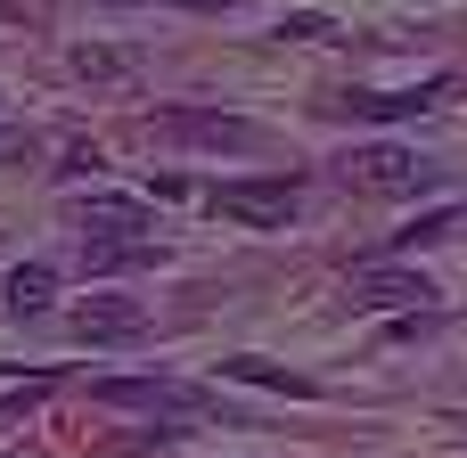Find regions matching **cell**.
Returning <instances> with one entry per match:
<instances>
[{"mask_svg": "<svg viewBox=\"0 0 467 458\" xmlns=\"http://www.w3.org/2000/svg\"><path fill=\"white\" fill-rule=\"evenodd\" d=\"M345 188H361V197H419V188H435V164L419 156V148H353L345 164Z\"/></svg>", "mask_w": 467, "mask_h": 458, "instance_id": "6da1fadb", "label": "cell"}, {"mask_svg": "<svg viewBox=\"0 0 467 458\" xmlns=\"http://www.w3.org/2000/svg\"><path fill=\"white\" fill-rule=\"evenodd\" d=\"M107 410H148V418H197L205 410V393H189V385H172V377H107V385H90Z\"/></svg>", "mask_w": 467, "mask_h": 458, "instance_id": "7a4b0ae2", "label": "cell"}, {"mask_svg": "<svg viewBox=\"0 0 467 458\" xmlns=\"http://www.w3.org/2000/svg\"><path fill=\"white\" fill-rule=\"evenodd\" d=\"M213 213L254 221V229H287L296 221V188L287 180H230V188H213Z\"/></svg>", "mask_w": 467, "mask_h": 458, "instance_id": "3957f363", "label": "cell"}, {"mask_svg": "<svg viewBox=\"0 0 467 458\" xmlns=\"http://www.w3.org/2000/svg\"><path fill=\"white\" fill-rule=\"evenodd\" d=\"M148 139H189V148H263V131L254 123H238V115H156L148 123Z\"/></svg>", "mask_w": 467, "mask_h": 458, "instance_id": "277c9868", "label": "cell"}, {"mask_svg": "<svg viewBox=\"0 0 467 458\" xmlns=\"http://www.w3.org/2000/svg\"><path fill=\"white\" fill-rule=\"evenodd\" d=\"M435 98H451V74H427L419 90H353L337 115H361V123H394V115H419V107H435Z\"/></svg>", "mask_w": 467, "mask_h": 458, "instance_id": "5b68a950", "label": "cell"}, {"mask_svg": "<svg viewBox=\"0 0 467 458\" xmlns=\"http://www.w3.org/2000/svg\"><path fill=\"white\" fill-rule=\"evenodd\" d=\"M66 213H74L90 238H156V213L131 205V197H74Z\"/></svg>", "mask_w": 467, "mask_h": 458, "instance_id": "8992f818", "label": "cell"}, {"mask_svg": "<svg viewBox=\"0 0 467 458\" xmlns=\"http://www.w3.org/2000/svg\"><path fill=\"white\" fill-rule=\"evenodd\" d=\"M353 295L361 303H386V311H410V303L427 311L435 303V279L427 270H353Z\"/></svg>", "mask_w": 467, "mask_h": 458, "instance_id": "52a82bcc", "label": "cell"}, {"mask_svg": "<svg viewBox=\"0 0 467 458\" xmlns=\"http://www.w3.org/2000/svg\"><path fill=\"white\" fill-rule=\"evenodd\" d=\"M148 262H164V238H82V279L148 270Z\"/></svg>", "mask_w": 467, "mask_h": 458, "instance_id": "ba28073f", "label": "cell"}, {"mask_svg": "<svg viewBox=\"0 0 467 458\" xmlns=\"http://www.w3.org/2000/svg\"><path fill=\"white\" fill-rule=\"evenodd\" d=\"M140 328H148L140 303H82V311H74V336H82V344H123V336H140Z\"/></svg>", "mask_w": 467, "mask_h": 458, "instance_id": "9c48e42d", "label": "cell"}, {"mask_svg": "<svg viewBox=\"0 0 467 458\" xmlns=\"http://www.w3.org/2000/svg\"><path fill=\"white\" fill-rule=\"evenodd\" d=\"M49 303H57V270H49V262H16V270H8V311H16V320H41Z\"/></svg>", "mask_w": 467, "mask_h": 458, "instance_id": "30bf717a", "label": "cell"}, {"mask_svg": "<svg viewBox=\"0 0 467 458\" xmlns=\"http://www.w3.org/2000/svg\"><path fill=\"white\" fill-rule=\"evenodd\" d=\"M222 377H246V385H271V393H296V402L312 393V377H287V369H271V361H230Z\"/></svg>", "mask_w": 467, "mask_h": 458, "instance_id": "8fae6325", "label": "cell"}, {"mask_svg": "<svg viewBox=\"0 0 467 458\" xmlns=\"http://www.w3.org/2000/svg\"><path fill=\"white\" fill-rule=\"evenodd\" d=\"M33 402H49V377H33V385H16V393H0V418H25Z\"/></svg>", "mask_w": 467, "mask_h": 458, "instance_id": "7c38bea8", "label": "cell"}, {"mask_svg": "<svg viewBox=\"0 0 467 458\" xmlns=\"http://www.w3.org/2000/svg\"><path fill=\"white\" fill-rule=\"evenodd\" d=\"M181 8H230V0H181Z\"/></svg>", "mask_w": 467, "mask_h": 458, "instance_id": "4fadbf2b", "label": "cell"}, {"mask_svg": "<svg viewBox=\"0 0 467 458\" xmlns=\"http://www.w3.org/2000/svg\"><path fill=\"white\" fill-rule=\"evenodd\" d=\"M115 8H140V0H115Z\"/></svg>", "mask_w": 467, "mask_h": 458, "instance_id": "5bb4252c", "label": "cell"}]
</instances>
